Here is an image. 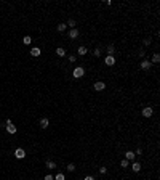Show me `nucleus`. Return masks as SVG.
I'll return each instance as SVG.
<instances>
[{"label": "nucleus", "instance_id": "nucleus-25", "mask_svg": "<svg viewBox=\"0 0 160 180\" xmlns=\"http://www.w3.org/2000/svg\"><path fill=\"white\" fill-rule=\"evenodd\" d=\"M43 180H54V177H53L51 174H46L45 177H43Z\"/></svg>", "mask_w": 160, "mask_h": 180}, {"label": "nucleus", "instance_id": "nucleus-9", "mask_svg": "<svg viewBox=\"0 0 160 180\" xmlns=\"http://www.w3.org/2000/svg\"><path fill=\"white\" fill-rule=\"evenodd\" d=\"M30 56H40V53H42V50L39 48V47H34V48H30Z\"/></svg>", "mask_w": 160, "mask_h": 180}, {"label": "nucleus", "instance_id": "nucleus-17", "mask_svg": "<svg viewBox=\"0 0 160 180\" xmlns=\"http://www.w3.org/2000/svg\"><path fill=\"white\" fill-rule=\"evenodd\" d=\"M66 26H67V28H70V29H75V21H74L72 18H70V19H67Z\"/></svg>", "mask_w": 160, "mask_h": 180}, {"label": "nucleus", "instance_id": "nucleus-2", "mask_svg": "<svg viewBox=\"0 0 160 180\" xmlns=\"http://www.w3.org/2000/svg\"><path fill=\"white\" fill-rule=\"evenodd\" d=\"M15 158L16 159H24L26 158V151L23 148H16L15 150Z\"/></svg>", "mask_w": 160, "mask_h": 180}, {"label": "nucleus", "instance_id": "nucleus-1", "mask_svg": "<svg viewBox=\"0 0 160 180\" xmlns=\"http://www.w3.org/2000/svg\"><path fill=\"white\" fill-rule=\"evenodd\" d=\"M83 76H85V69L82 66L74 68V77H75V79H80V77H83Z\"/></svg>", "mask_w": 160, "mask_h": 180}, {"label": "nucleus", "instance_id": "nucleus-6", "mask_svg": "<svg viewBox=\"0 0 160 180\" xmlns=\"http://www.w3.org/2000/svg\"><path fill=\"white\" fill-rule=\"evenodd\" d=\"M93 87H94V90H98V92H103L104 89H106V84H104V82H101V80H96Z\"/></svg>", "mask_w": 160, "mask_h": 180}, {"label": "nucleus", "instance_id": "nucleus-28", "mask_svg": "<svg viewBox=\"0 0 160 180\" xmlns=\"http://www.w3.org/2000/svg\"><path fill=\"white\" fill-rule=\"evenodd\" d=\"M139 154H142V150H141V148H138V150L135 151V156H139Z\"/></svg>", "mask_w": 160, "mask_h": 180}, {"label": "nucleus", "instance_id": "nucleus-15", "mask_svg": "<svg viewBox=\"0 0 160 180\" xmlns=\"http://www.w3.org/2000/svg\"><path fill=\"white\" fill-rule=\"evenodd\" d=\"M159 61H160V55H159V53H154V55H152V60H151V63H152V64H157Z\"/></svg>", "mask_w": 160, "mask_h": 180}, {"label": "nucleus", "instance_id": "nucleus-5", "mask_svg": "<svg viewBox=\"0 0 160 180\" xmlns=\"http://www.w3.org/2000/svg\"><path fill=\"white\" fill-rule=\"evenodd\" d=\"M152 114H154V109H152V106H146L144 109H142V116H144V117H151Z\"/></svg>", "mask_w": 160, "mask_h": 180}, {"label": "nucleus", "instance_id": "nucleus-19", "mask_svg": "<svg viewBox=\"0 0 160 180\" xmlns=\"http://www.w3.org/2000/svg\"><path fill=\"white\" fill-rule=\"evenodd\" d=\"M46 167L48 169H56V162L54 161H46Z\"/></svg>", "mask_w": 160, "mask_h": 180}, {"label": "nucleus", "instance_id": "nucleus-13", "mask_svg": "<svg viewBox=\"0 0 160 180\" xmlns=\"http://www.w3.org/2000/svg\"><path fill=\"white\" fill-rule=\"evenodd\" d=\"M67 29V26H66V23H59V24L56 26V31L58 32H64V31Z\"/></svg>", "mask_w": 160, "mask_h": 180}, {"label": "nucleus", "instance_id": "nucleus-27", "mask_svg": "<svg viewBox=\"0 0 160 180\" xmlns=\"http://www.w3.org/2000/svg\"><path fill=\"white\" fill-rule=\"evenodd\" d=\"M93 55H94V56H96V58H98V56L101 55V50H99V48H96V50H94V52H93Z\"/></svg>", "mask_w": 160, "mask_h": 180}, {"label": "nucleus", "instance_id": "nucleus-21", "mask_svg": "<svg viewBox=\"0 0 160 180\" xmlns=\"http://www.w3.org/2000/svg\"><path fill=\"white\" fill-rule=\"evenodd\" d=\"M54 180H66V175L59 172V174H56V175H54Z\"/></svg>", "mask_w": 160, "mask_h": 180}, {"label": "nucleus", "instance_id": "nucleus-31", "mask_svg": "<svg viewBox=\"0 0 160 180\" xmlns=\"http://www.w3.org/2000/svg\"><path fill=\"white\" fill-rule=\"evenodd\" d=\"M83 180H94V177H93V175H87Z\"/></svg>", "mask_w": 160, "mask_h": 180}, {"label": "nucleus", "instance_id": "nucleus-8", "mask_svg": "<svg viewBox=\"0 0 160 180\" xmlns=\"http://www.w3.org/2000/svg\"><path fill=\"white\" fill-rule=\"evenodd\" d=\"M104 63H106L107 64V66H114V64H115V58H114V56H106V58H104Z\"/></svg>", "mask_w": 160, "mask_h": 180}, {"label": "nucleus", "instance_id": "nucleus-14", "mask_svg": "<svg viewBox=\"0 0 160 180\" xmlns=\"http://www.w3.org/2000/svg\"><path fill=\"white\" fill-rule=\"evenodd\" d=\"M131 171L133 172H139L141 171V164H139V162H133V164H131Z\"/></svg>", "mask_w": 160, "mask_h": 180}, {"label": "nucleus", "instance_id": "nucleus-23", "mask_svg": "<svg viewBox=\"0 0 160 180\" xmlns=\"http://www.w3.org/2000/svg\"><path fill=\"white\" fill-rule=\"evenodd\" d=\"M66 169H67V172H74V171H75V166L70 162V164H67V167H66Z\"/></svg>", "mask_w": 160, "mask_h": 180}, {"label": "nucleus", "instance_id": "nucleus-29", "mask_svg": "<svg viewBox=\"0 0 160 180\" xmlns=\"http://www.w3.org/2000/svg\"><path fill=\"white\" fill-rule=\"evenodd\" d=\"M139 56H141V58H144V56H146V52H144V50H139Z\"/></svg>", "mask_w": 160, "mask_h": 180}, {"label": "nucleus", "instance_id": "nucleus-22", "mask_svg": "<svg viewBox=\"0 0 160 180\" xmlns=\"http://www.w3.org/2000/svg\"><path fill=\"white\" fill-rule=\"evenodd\" d=\"M120 166H122V167H128V166H130V161H127V159H122V161H120Z\"/></svg>", "mask_w": 160, "mask_h": 180}, {"label": "nucleus", "instance_id": "nucleus-3", "mask_svg": "<svg viewBox=\"0 0 160 180\" xmlns=\"http://www.w3.org/2000/svg\"><path fill=\"white\" fill-rule=\"evenodd\" d=\"M67 36H69V39H77V37L80 36V31L79 29H69V32H67Z\"/></svg>", "mask_w": 160, "mask_h": 180}, {"label": "nucleus", "instance_id": "nucleus-10", "mask_svg": "<svg viewBox=\"0 0 160 180\" xmlns=\"http://www.w3.org/2000/svg\"><path fill=\"white\" fill-rule=\"evenodd\" d=\"M48 125H50L48 117H42V119H40V127L42 129H48Z\"/></svg>", "mask_w": 160, "mask_h": 180}, {"label": "nucleus", "instance_id": "nucleus-20", "mask_svg": "<svg viewBox=\"0 0 160 180\" xmlns=\"http://www.w3.org/2000/svg\"><path fill=\"white\" fill-rule=\"evenodd\" d=\"M30 42H32V37H30V36H26L24 39H23V43H26V45H29Z\"/></svg>", "mask_w": 160, "mask_h": 180}, {"label": "nucleus", "instance_id": "nucleus-18", "mask_svg": "<svg viewBox=\"0 0 160 180\" xmlns=\"http://www.w3.org/2000/svg\"><path fill=\"white\" fill-rule=\"evenodd\" d=\"M114 53H115L114 45H109V47H107V55H109V56H114Z\"/></svg>", "mask_w": 160, "mask_h": 180}, {"label": "nucleus", "instance_id": "nucleus-26", "mask_svg": "<svg viewBox=\"0 0 160 180\" xmlns=\"http://www.w3.org/2000/svg\"><path fill=\"white\" fill-rule=\"evenodd\" d=\"M151 42H152L151 39H144V40H142V43H144L146 47H147V45H151Z\"/></svg>", "mask_w": 160, "mask_h": 180}, {"label": "nucleus", "instance_id": "nucleus-7", "mask_svg": "<svg viewBox=\"0 0 160 180\" xmlns=\"http://www.w3.org/2000/svg\"><path fill=\"white\" fill-rule=\"evenodd\" d=\"M5 130H6V132H8V134H11V135H15V134H16V130H18V129H16V127H15V124H13V122H11V124H6V127H5Z\"/></svg>", "mask_w": 160, "mask_h": 180}, {"label": "nucleus", "instance_id": "nucleus-24", "mask_svg": "<svg viewBox=\"0 0 160 180\" xmlns=\"http://www.w3.org/2000/svg\"><path fill=\"white\" fill-rule=\"evenodd\" d=\"M67 60H69L70 63H75V61H77V55H69V56H67Z\"/></svg>", "mask_w": 160, "mask_h": 180}, {"label": "nucleus", "instance_id": "nucleus-30", "mask_svg": "<svg viewBox=\"0 0 160 180\" xmlns=\"http://www.w3.org/2000/svg\"><path fill=\"white\" fill-rule=\"evenodd\" d=\"M99 172H101V174H106L107 169H106V167H99Z\"/></svg>", "mask_w": 160, "mask_h": 180}, {"label": "nucleus", "instance_id": "nucleus-11", "mask_svg": "<svg viewBox=\"0 0 160 180\" xmlns=\"http://www.w3.org/2000/svg\"><path fill=\"white\" fill-rule=\"evenodd\" d=\"M135 151H127L125 153V159H127V161H135Z\"/></svg>", "mask_w": 160, "mask_h": 180}, {"label": "nucleus", "instance_id": "nucleus-12", "mask_svg": "<svg viewBox=\"0 0 160 180\" xmlns=\"http://www.w3.org/2000/svg\"><path fill=\"white\" fill-rule=\"evenodd\" d=\"M87 52H88L87 47H79V50H77V55H79V56H85V55H87Z\"/></svg>", "mask_w": 160, "mask_h": 180}, {"label": "nucleus", "instance_id": "nucleus-4", "mask_svg": "<svg viewBox=\"0 0 160 180\" xmlns=\"http://www.w3.org/2000/svg\"><path fill=\"white\" fill-rule=\"evenodd\" d=\"M139 66H141V69H144V71H149V69H151V66H152V63H151L149 60H142Z\"/></svg>", "mask_w": 160, "mask_h": 180}, {"label": "nucleus", "instance_id": "nucleus-16", "mask_svg": "<svg viewBox=\"0 0 160 180\" xmlns=\"http://www.w3.org/2000/svg\"><path fill=\"white\" fill-rule=\"evenodd\" d=\"M56 55L58 56H66V50H64L63 47H58L56 48Z\"/></svg>", "mask_w": 160, "mask_h": 180}]
</instances>
